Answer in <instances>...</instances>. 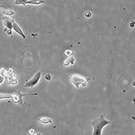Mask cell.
Instances as JSON below:
<instances>
[{
  "label": "cell",
  "instance_id": "cell-1",
  "mask_svg": "<svg viewBox=\"0 0 135 135\" xmlns=\"http://www.w3.org/2000/svg\"><path fill=\"white\" fill-rule=\"evenodd\" d=\"M110 123V121L106 120L102 115L95 119L91 123L94 128L92 135H101L103 128Z\"/></svg>",
  "mask_w": 135,
  "mask_h": 135
},
{
  "label": "cell",
  "instance_id": "cell-2",
  "mask_svg": "<svg viewBox=\"0 0 135 135\" xmlns=\"http://www.w3.org/2000/svg\"><path fill=\"white\" fill-rule=\"evenodd\" d=\"M69 79L72 84L77 88H79L81 85L84 87L86 86L87 83L90 80L89 78L77 74L70 75Z\"/></svg>",
  "mask_w": 135,
  "mask_h": 135
},
{
  "label": "cell",
  "instance_id": "cell-3",
  "mask_svg": "<svg viewBox=\"0 0 135 135\" xmlns=\"http://www.w3.org/2000/svg\"><path fill=\"white\" fill-rule=\"evenodd\" d=\"M41 74L40 71L36 73L31 79L26 83L25 87L26 88H32L36 85L40 79Z\"/></svg>",
  "mask_w": 135,
  "mask_h": 135
},
{
  "label": "cell",
  "instance_id": "cell-4",
  "mask_svg": "<svg viewBox=\"0 0 135 135\" xmlns=\"http://www.w3.org/2000/svg\"><path fill=\"white\" fill-rule=\"evenodd\" d=\"M44 2L40 0H30V1H17L15 3L17 4H23L26 6L27 4H31L34 5H40L44 3Z\"/></svg>",
  "mask_w": 135,
  "mask_h": 135
},
{
  "label": "cell",
  "instance_id": "cell-5",
  "mask_svg": "<svg viewBox=\"0 0 135 135\" xmlns=\"http://www.w3.org/2000/svg\"><path fill=\"white\" fill-rule=\"evenodd\" d=\"M12 28L16 32L23 38H26L25 35L23 31L18 25L15 21L13 22L12 25Z\"/></svg>",
  "mask_w": 135,
  "mask_h": 135
},
{
  "label": "cell",
  "instance_id": "cell-6",
  "mask_svg": "<svg viewBox=\"0 0 135 135\" xmlns=\"http://www.w3.org/2000/svg\"><path fill=\"white\" fill-rule=\"evenodd\" d=\"M4 21L5 25L9 29H12V25L15 21H14L13 19L6 17L4 18Z\"/></svg>",
  "mask_w": 135,
  "mask_h": 135
},
{
  "label": "cell",
  "instance_id": "cell-7",
  "mask_svg": "<svg viewBox=\"0 0 135 135\" xmlns=\"http://www.w3.org/2000/svg\"><path fill=\"white\" fill-rule=\"evenodd\" d=\"M38 120L41 123L44 124H47L52 123V120L48 118L42 117L39 118Z\"/></svg>",
  "mask_w": 135,
  "mask_h": 135
},
{
  "label": "cell",
  "instance_id": "cell-8",
  "mask_svg": "<svg viewBox=\"0 0 135 135\" xmlns=\"http://www.w3.org/2000/svg\"><path fill=\"white\" fill-rule=\"evenodd\" d=\"M75 61V59L73 57H70L65 60L63 64L65 66H68L70 64H73Z\"/></svg>",
  "mask_w": 135,
  "mask_h": 135
},
{
  "label": "cell",
  "instance_id": "cell-9",
  "mask_svg": "<svg viewBox=\"0 0 135 135\" xmlns=\"http://www.w3.org/2000/svg\"><path fill=\"white\" fill-rule=\"evenodd\" d=\"M3 69L0 71V85L4 81V77L3 75Z\"/></svg>",
  "mask_w": 135,
  "mask_h": 135
},
{
  "label": "cell",
  "instance_id": "cell-10",
  "mask_svg": "<svg viewBox=\"0 0 135 135\" xmlns=\"http://www.w3.org/2000/svg\"><path fill=\"white\" fill-rule=\"evenodd\" d=\"M73 51L70 50H67L65 52V55L66 57H70L74 54Z\"/></svg>",
  "mask_w": 135,
  "mask_h": 135
},
{
  "label": "cell",
  "instance_id": "cell-11",
  "mask_svg": "<svg viewBox=\"0 0 135 135\" xmlns=\"http://www.w3.org/2000/svg\"><path fill=\"white\" fill-rule=\"evenodd\" d=\"M45 78L47 80H50L51 79V76L50 74H47L45 76Z\"/></svg>",
  "mask_w": 135,
  "mask_h": 135
}]
</instances>
